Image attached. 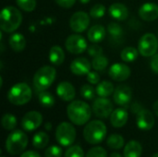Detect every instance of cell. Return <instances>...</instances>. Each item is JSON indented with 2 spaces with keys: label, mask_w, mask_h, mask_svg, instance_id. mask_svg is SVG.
<instances>
[{
  "label": "cell",
  "mask_w": 158,
  "mask_h": 157,
  "mask_svg": "<svg viewBox=\"0 0 158 157\" xmlns=\"http://www.w3.org/2000/svg\"><path fill=\"white\" fill-rule=\"evenodd\" d=\"M108 66V59L106 56L101 55L96 57H94L92 61V67L96 71H103Z\"/></svg>",
  "instance_id": "cell-30"
},
{
  "label": "cell",
  "mask_w": 158,
  "mask_h": 157,
  "mask_svg": "<svg viewBox=\"0 0 158 157\" xmlns=\"http://www.w3.org/2000/svg\"><path fill=\"white\" fill-rule=\"evenodd\" d=\"M31 89L25 82L16 83L9 89L7 93L8 101L15 105H23L29 103L31 99Z\"/></svg>",
  "instance_id": "cell-5"
},
{
  "label": "cell",
  "mask_w": 158,
  "mask_h": 157,
  "mask_svg": "<svg viewBox=\"0 0 158 157\" xmlns=\"http://www.w3.org/2000/svg\"><path fill=\"white\" fill-rule=\"evenodd\" d=\"M107 31L110 36L113 37V39H118L121 38L123 35V29L122 27L117 23V22H111L107 26Z\"/></svg>",
  "instance_id": "cell-32"
},
{
  "label": "cell",
  "mask_w": 158,
  "mask_h": 157,
  "mask_svg": "<svg viewBox=\"0 0 158 157\" xmlns=\"http://www.w3.org/2000/svg\"><path fill=\"white\" fill-rule=\"evenodd\" d=\"M54 1L56 5H58L63 8H70L76 3V0H54Z\"/></svg>",
  "instance_id": "cell-41"
},
{
  "label": "cell",
  "mask_w": 158,
  "mask_h": 157,
  "mask_svg": "<svg viewBox=\"0 0 158 157\" xmlns=\"http://www.w3.org/2000/svg\"><path fill=\"white\" fill-rule=\"evenodd\" d=\"M114 102L120 106H127L132 99V90L126 84L118 85L113 93Z\"/></svg>",
  "instance_id": "cell-12"
},
{
  "label": "cell",
  "mask_w": 158,
  "mask_h": 157,
  "mask_svg": "<svg viewBox=\"0 0 158 157\" xmlns=\"http://www.w3.org/2000/svg\"><path fill=\"white\" fill-rule=\"evenodd\" d=\"M8 43H9L10 48L13 51L19 53V52H21L22 50H24V48L26 46V40H25V37L21 33L17 32V33L12 34L9 37Z\"/></svg>",
  "instance_id": "cell-23"
},
{
  "label": "cell",
  "mask_w": 158,
  "mask_h": 157,
  "mask_svg": "<svg viewBox=\"0 0 158 157\" xmlns=\"http://www.w3.org/2000/svg\"><path fill=\"white\" fill-rule=\"evenodd\" d=\"M65 46L69 53L74 55H80L88 48L87 41L80 34L69 35L65 42Z\"/></svg>",
  "instance_id": "cell-10"
},
{
  "label": "cell",
  "mask_w": 158,
  "mask_h": 157,
  "mask_svg": "<svg viewBox=\"0 0 158 157\" xmlns=\"http://www.w3.org/2000/svg\"><path fill=\"white\" fill-rule=\"evenodd\" d=\"M28 142V137L22 130H14L6 138V150L11 155H19L26 149Z\"/></svg>",
  "instance_id": "cell-6"
},
{
  "label": "cell",
  "mask_w": 158,
  "mask_h": 157,
  "mask_svg": "<svg viewBox=\"0 0 158 157\" xmlns=\"http://www.w3.org/2000/svg\"><path fill=\"white\" fill-rule=\"evenodd\" d=\"M91 68H93L92 63L85 57H78L70 64L71 72L77 76L87 75L91 71Z\"/></svg>",
  "instance_id": "cell-16"
},
{
  "label": "cell",
  "mask_w": 158,
  "mask_h": 157,
  "mask_svg": "<svg viewBox=\"0 0 158 157\" xmlns=\"http://www.w3.org/2000/svg\"><path fill=\"white\" fill-rule=\"evenodd\" d=\"M96 94V90L90 84H84L81 88V95L86 100L94 99Z\"/></svg>",
  "instance_id": "cell-33"
},
{
  "label": "cell",
  "mask_w": 158,
  "mask_h": 157,
  "mask_svg": "<svg viewBox=\"0 0 158 157\" xmlns=\"http://www.w3.org/2000/svg\"><path fill=\"white\" fill-rule=\"evenodd\" d=\"M109 157H122V155L118 153H112Z\"/></svg>",
  "instance_id": "cell-46"
},
{
  "label": "cell",
  "mask_w": 158,
  "mask_h": 157,
  "mask_svg": "<svg viewBox=\"0 0 158 157\" xmlns=\"http://www.w3.org/2000/svg\"><path fill=\"white\" fill-rule=\"evenodd\" d=\"M85 157H107V153L103 147L96 146L90 149Z\"/></svg>",
  "instance_id": "cell-37"
},
{
  "label": "cell",
  "mask_w": 158,
  "mask_h": 157,
  "mask_svg": "<svg viewBox=\"0 0 158 157\" xmlns=\"http://www.w3.org/2000/svg\"><path fill=\"white\" fill-rule=\"evenodd\" d=\"M81 4H88L91 0H79Z\"/></svg>",
  "instance_id": "cell-48"
},
{
  "label": "cell",
  "mask_w": 158,
  "mask_h": 157,
  "mask_svg": "<svg viewBox=\"0 0 158 157\" xmlns=\"http://www.w3.org/2000/svg\"><path fill=\"white\" fill-rule=\"evenodd\" d=\"M94 114L99 118H107L111 116L113 110V104L106 97L96 98L92 106Z\"/></svg>",
  "instance_id": "cell-9"
},
{
  "label": "cell",
  "mask_w": 158,
  "mask_h": 157,
  "mask_svg": "<svg viewBox=\"0 0 158 157\" xmlns=\"http://www.w3.org/2000/svg\"><path fill=\"white\" fill-rule=\"evenodd\" d=\"M143 153L142 144L137 141L129 142L124 148V157H141Z\"/></svg>",
  "instance_id": "cell-22"
},
{
  "label": "cell",
  "mask_w": 158,
  "mask_h": 157,
  "mask_svg": "<svg viewBox=\"0 0 158 157\" xmlns=\"http://www.w3.org/2000/svg\"><path fill=\"white\" fill-rule=\"evenodd\" d=\"M131 70L129 66L122 63L113 64L108 70L109 77L116 81H124L130 78Z\"/></svg>",
  "instance_id": "cell-14"
},
{
  "label": "cell",
  "mask_w": 158,
  "mask_h": 157,
  "mask_svg": "<svg viewBox=\"0 0 158 157\" xmlns=\"http://www.w3.org/2000/svg\"><path fill=\"white\" fill-rule=\"evenodd\" d=\"M106 36V29L103 25L96 24L91 27L87 32L88 40L93 43H97L102 42Z\"/></svg>",
  "instance_id": "cell-21"
},
{
  "label": "cell",
  "mask_w": 158,
  "mask_h": 157,
  "mask_svg": "<svg viewBox=\"0 0 158 157\" xmlns=\"http://www.w3.org/2000/svg\"><path fill=\"white\" fill-rule=\"evenodd\" d=\"M153 109H154L155 114H156V115L158 117V101H156V102L154 104V105H153Z\"/></svg>",
  "instance_id": "cell-45"
},
{
  "label": "cell",
  "mask_w": 158,
  "mask_h": 157,
  "mask_svg": "<svg viewBox=\"0 0 158 157\" xmlns=\"http://www.w3.org/2000/svg\"><path fill=\"white\" fill-rule=\"evenodd\" d=\"M56 70L51 66H44L40 68L34 74L32 83L36 92L46 91L55 81Z\"/></svg>",
  "instance_id": "cell-3"
},
{
  "label": "cell",
  "mask_w": 158,
  "mask_h": 157,
  "mask_svg": "<svg viewBox=\"0 0 158 157\" xmlns=\"http://www.w3.org/2000/svg\"><path fill=\"white\" fill-rule=\"evenodd\" d=\"M158 39L154 33L143 34L138 42L139 53L144 57H152L157 53Z\"/></svg>",
  "instance_id": "cell-8"
},
{
  "label": "cell",
  "mask_w": 158,
  "mask_h": 157,
  "mask_svg": "<svg viewBox=\"0 0 158 157\" xmlns=\"http://www.w3.org/2000/svg\"><path fill=\"white\" fill-rule=\"evenodd\" d=\"M129 114L125 108L115 109L110 116V123L114 128H122L128 122Z\"/></svg>",
  "instance_id": "cell-19"
},
{
  "label": "cell",
  "mask_w": 158,
  "mask_h": 157,
  "mask_svg": "<svg viewBox=\"0 0 158 157\" xmlns=\"http://www.w3.org/2000/svg\"><path fill=\"white\" fill-rule=\"evenodd\" d=\"M44 157H62V149L57 145L49 146L44 152Z\"/></svg>",
  "instance_id": "cell-38"
},
{
  "label": "cell",
  "mask_w": 158,
  "mask_h": 157,
  "mask_svg": "<svg viewBox=\"0 0 158 157\" xmlns=\"http://www.w3.org/2000/svg\"><path fill=\"white\" fill-rule=\"evenodd\" d=\"M107 146L113 150H119L124 146V139L119 134H112L107 138Z\"/></svg>",
  "instance_id": "cell-29"
},
{
  "label": "cell",
  "mask_w": 158,
  "mask_h": 157,
  "mask_svg": "<svg viewBox=\"0 0 158 157\" xmlns=\"http://www.w3.org/2000/svg\"><path fill=\"white\" fill-rule=\"evenodd\" d=\"M18 6L26 12H31L36 7V0H16Z\"/></svg>",
  "instance_id": "cell-34"
},
{
  "label": "cell",
  "mask_w": 158,
  "mask_h": 157,
  "mask_svg": "<svg viewBox=\"0 0 158 157\" xmlns=\"http://www.w3.org/2000/svg\"><path fill=\"white\" fill-rule=\"evenodd\" d=\"M152 157H158V153H156V154H155V155H153V156Z\"/></svg>",
  "instance_id": "cell-49"
},
{
  "label": "cell",
  "mask_w": 158,
  "mask_h": 157,
  "mask_svg": "<svg viewBox=\"0 0 158 157\" xmlns=\"http://www.w3.org/2000/svg\"><path fill=\"white\" fill-rule=\"evenodd\" d=\"M22 22V15L15 6H8L2 9L0 15V28L5 32L15 31Z\"/></svg>",
  "instance_id": "cell-2"
},
{
  "label": "cell",
  "mask_w": 158,
  "mask_h": 157,
  "mask_svg": "<svg viewBox=\"0 0 158 157\" xmlns=\"http://www.w3.org/2000/svg\"><path fill=\"white\" fill-rule=\"evenodd\" d=\"M92 108L83 101H72L67 107V115L69 120L77 126L86 124L92 116Z\"/></svg>",
  "instance_id": "cell-1"
},
{
  "label": "cell",
  "mask_w": 158,
  "mask_h": 157,
  "mask_svg": "<svg viewBox=\"0 0 158 157\" xmlns=\"http://www.w3.org/2000/svg\"><path fill=\"white\" fill-rule=\"evenodd\" d=\"M106 126L101 120H93L89 122L83 130V137L90 144H98L104 141L106 136Z\"/></svg>",
  "instance_id": "cell-4"
},
{
  "label": "cell",
  "mask_w": 158,
  "mask_h": 157,
  "mask_svg": "<svg viewBox=\"0 0 158 157\" xmlns=\"http://www.w3.org/2000/svg\"><path fill=\"white\" fill-rule=\"evenodd\" d=\"M150 67H151V69L155 73L158 74V53L152 56L151 61H150Z\"/></svg>",
  "instance_id": "cell-42"
},
{
  "label": "cell",
  "mask_w": 158,
  "mask_h": 157,
  "mask_svg": "<svg viewBox=\"0 0 158 157\" xmlns=\"http://www.w3.org/2000/svg\"><path fill=\"white\" fill-rule=\"evenodd\" d=\"M89 24H90V17L84 11L75 12L69 19L70 29L78 33L86 31L89 27Z\"/></svg>",
  "instance_id": "cell-11"
},
{
  "label": "cell",
  "mask_w": 158,
  "mask_h": 157,
  "mask_svg": "<svg viewBox=\"0 0 158 157\" xmlns=\"http://www.w3.org/2000/svg\"><path fill=\"white\" fill-rule=\"evenodd\" d=\"M45 128H46V130H51V129H52V126H51V124H50L49 122H47V123H46V125H45Z\"/></svg>",
  "instance_id": "cell-47"
},
{
  "label": "cell",
  "mask_w": 158,
  "mask_h": 157,
  "mask_svg": "<svg viewBox=\"0 0 158 157\" xmlns=\"http://www.w3.org/2000/svg\"><path fill=\"white\" fill-rule=\"evenodd\" d=\"M49 60L55 66H60L61 64H63L65 60L64 50L58 45L52 46L49 51Z\"/></svg>",
  "instance_id": "cell-24"
},
{
  "label": "cell",
  "mask_w": 158,
  "mask_h": 157,
  "mask_svg": "<svg viewBox=\"0 0 158 157\" xmlns=\"http://www.w3.org/2000/svg\"><path fill=\"white\" fill-rule=\"evenodd\" d=\"M141 109H142V107L140 106V105H139V104H136V103H135V104H133V105H132V106H131V110H132V112H134V113H136V114H137Z\"/></svg>",
  "instance_id": "cell-44"
},
{
  "label": "cell",
  "mask_w": 158,
  "mask_h": 157,
  "mask_svg": "<svg viewBox=\"0 0 158 157\" xmlns=\"http://www.w3.org/2000/svg\"><path fill=\"white\" fill-rule=\"evenodd\" d=\"M64 157H84V153L81 147L78 145L70 146L65 153Z\"/></svg>",
  "instance_id": "cell-36"
},
{
  "label": "cell",
  "mask_w": 158,
  "mask_h": 157,
  "mask_svg": "<svg viewBox=\"0 0 158 157\" xmlns=\"http://www.w3.org/2000/svg\"><path fill=\"white\" fill-rule=\"evenodd\" d=\"M95 90H96V94L99 97H106L107 98L108 96H110L114 93L115 88H114V85L111 81H103L97 84Z\"/></svg>",
  "instance_id": "cell-25"
},
{
  "label": "cell",
  "mask_w": 158,
  "mask_h": 157,
  "mask_svg": "<svg viewBox=\"0 0 158 157\" xmlns=\"http://www.w3.org/2000/svg\"><path fill=\"white\" fill-rule=\"evenodd\" d=\"M49 143V136L44 131L37 132L32 138V145L36 149H44Z\"/></svg>",
  "instance_id": "cell-27"
},
{
  "label": "cell",
  "mask_w": 158,
  "mask_h": 157,
  "mask_svg": "<svg viewBox=\"0 0 158 157\" xmlns=\"http://www.w3.org/2000/svg\"><path fill=\"white\" fill-rule=\"evenodd\" d=\"M56 94L61 100L65 102H70L75 98L76 92L74 86L70 82L61 81L56 86Z\"/></svg>",
  "instance_id": "cell-18"
},
{
  "label": "cell",
  "mask_w": 158,
  "mask_h": 157,
  "mask_svg": "<svg viewBox=\"0 0 158 157\" xmlns=\"http://www.w3.org/2000/svg\"><path fill=\"white\" fill-rule=\"evenodd\" d=\"M56 139L62 146L68 147L72 145L76 139V130L74 126L69 122L60 123L56 130Z\"/></svg>",
  "instance_id": "cell-7"
},
{
  "label": "cell",
  "mask_w": 158,
  "mask_h": 157,
  "mask_svg": "<svg viewBox=\"0 0 158 157\" xmlns=\"http://www.w3.org/2000/svg\"><path fill=\"white\" fill-rule=\"evenodd\" d=\"M106 13V6L102 4H96L90 9V16L94 19H100Z\"/></svg>",
  "instance_id": "cell-35"
},
{
  "label": "cell",
  "mask_w": 158,
  "mask_h": 157,
  "mask_svg": "<svg viewBox=\"0 0 158 157\" xmlns=\"http://www.w3.org/2000/svg\"><path fill=\"white\" fill-rule=\"evenodd\" d=\"M38 100L44 107H52L55 105V97L53 94L47 91L38 92Z\"/></svg>",
  "instance_id": "cell-28"
},
{
  "label": "cell",
  "mask_w": 158,
  "mask_h": 157,
  "mask_svg": "<svg viewBox=\"0 0 158 157\" xmlns=\"http://www.w3.org/2000/svg\"><path fill=\"white\" fill-rule=\"evenodd\" d=\"M139 54L140 53H139L138 49H136L135 47H132V46H128L121 51L120 57L124 62L131 63V62H134L138 58Z\"/></svg>",
  "instance_id": "cell-26"
},
{
  "label": "cell",
  "mask_w": 158,
  "mask_h": 157,
  "mask_svg": "<svg viewBox=\"0 0 158 157\" xmlns=\"http://www.w3.org/2000/svg\"><path fill=\"white\" fill-rule=\"evenodd\" d=\"M43 123V116L37 111H30L21 119V127L26 131H33Z\"/></svg>",
  "instance_id": "cell-13"
},
{
  "label": "cell",
  "mask_w": 158,
  "mask_h": 157,
  "mask_svg": "<svg viewBox=\"0 0 158 157\" xmlns=\"http://www.w3.org/2000/svg\"><path fill=\"white\" fill-rule=\"evenodd\" d=\"M87 52H88V55L94 58V57H96L98 56L103 55V48L100 45L94 43L87 48Z\"/></svg>",
  "instance_id": "cell-39"
},
{
  "label": "cell",
  "mask_w": 158,
  "mask_h": 157,
  "mask_svg": "<svg viewBox=\"0 0 158 157\" xmlns=\"http://www.w3.org/2000/svg\"><path fill=\"white\" fill-rule=\"evenodd\" d=\"M108 12H109V15L113 19H117L118 21L125 20L129 16L128 7L122 3H114V4H112L108 8Z\"/></svg>",
  "instance_id": "cell-20"
},
{
  "label": "cell",
  "mask_w": 158,
  "mask_h": 157,
  "mask_svg": "<svg viewBox=\"0 0 158 157\" xmlns=\"http://www.w3.org/2000/svg\"><path fill=\"white\" fill-rule=\"evenodd\" d=\"M138 14L140 18L145 21H153L158 19V5L148 2L142 5L139 8Z\"/></svg>",
  "instance_id": "cell-17"
},
{
  "label": "cell",
  "mask_w": 158,
  "mask_h": 157,
  "mask_svg": "<svg viewBox=\"0 0 158 157\" xmlns=\"http://www.w3.org/2000/svg\"><path fill=\"white\" fill-rule=\"evenodd\" d=\"M86 79H87L88 82L93 85H94V84L97 85L100 82V75L96 71H90L86 75Z\"/></svg>",
  "instance_id": "cell-40"
},
{
  "label": "cell",
  "mask_w": 158,
  "mask_h": 157,
  "mask_svg": "<svg viewBox=\"0 0 158 157\" xmlns=\"http://www.w3.org/2000/svg\"><path fill=\"white\" fill-rule=\"evenodd\" d=\"M2 126L6 130H13L17 126V118L12 114H5L2 118Z\"/></svg>",
  "instance_id": "cell-31"
},
{
  "label": "cell",
  "mask_w": 158,
  "mask_h": 157,
  "mask_svg": "<svg viewBox=\"0 0 158 157\" xmlns=\"http://www.w3.org/2000/svg\"><path fill=\"white\" fill-rule=\"evenodd\" d=\"M1 157H5V156H1Z\"/></svg>",
  "instance_id": "cell-50"
},
{
  "label": "cell",
  "mask_w": 158,
  "mask_h": 157,
  "mask_svg": "<svg viewBox=\"0 0 158 157\" xmlns=\"http://www.w3.org/2000/svg\"><path fill=\"white\" fill-rule=\"evenodd\" d=\"M137 126L142 130H150L155 126V117L154 114L147 110L142 108L137 113V118H136Z\"/></svg>",
  "instance_id": "cell-15"
},
{
  "label": "cell",
  "mask_w": 158,
  "mask_h": 157,
  "mask_svg": "<svg viewBox=\"0 0 158 157\" xmlns=\"http://www.w3.org/2000/svg\"><path fill=\"white\" fill-rule=\"evenodd\" d=\"M19 157H41V155L34 151H27L22 153V155Z\"/></svg>",
  "instance_id": "cell-43"
}]
</instances>
